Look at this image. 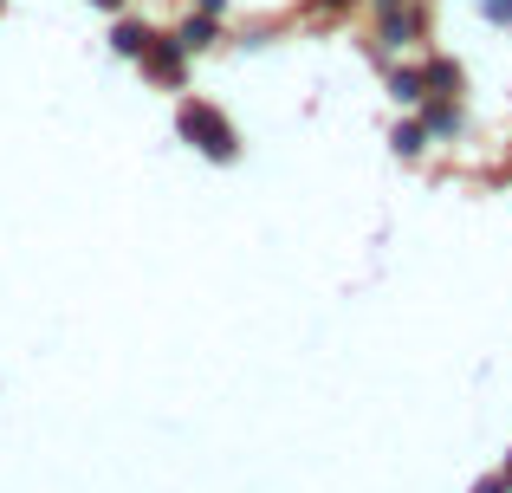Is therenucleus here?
Segmentation results:
<instances>
[{
	"label": "nucleus",
	"mask_w": 512,
	"mask_h": 493,
	"mask_svg": "<svg viewBox=\"0 0 512 493\" xmlns=\"http://www.w3.org/2000/svg\"><path fill=\"white\" fill-rule=\"evenodd\" d=\"M175 124H182V137H188V143H201V150H208L214 163H227V156L240 150L234 124H227V117L214 111V104H182V117H175Z\"/></svg>",
	"instance_id": "nucleus-1"
},
{
	"label": "nucleus",
	"mask_w": 512,
	"mask_h": 493,
	"mask_svg": "<svg viewBox=\"0 0 512 493\" xmlns=\"http://www.w3.org/2000/svg\"><path fill=\"white\" fill-rule=\"evenodd\" d=\"M143 65H150L163 85H175V78H182V39H156V33H150V46H143Z\"/></svg>",
	"instance_id": "nucleus-2"
},
{
	"label": "nucleus",
	"mask_w": 512,
	"mask_h": 493,
	"mask_svg": "<svg viewBox=\"0 0 512 493\" xmlns=\"http://www.w3.org/2000/svg\"><path fill=\"white\" fill-rule=\"evenodd\" d=\"M389 98H396V104H422L428 98V78L422 72H396V78H389Z\"/></svg>",
	"instance_id": "nucleus-3"
},
{
	"label": "nucleus",
	"mask_w": 512,
	"mask_h": 493,
	"mask_svg": "<svg viewBox=\"0 0 512 493\" xmlns=\"http://www.w3.org/2000/svg\"><path fill=\"white\" fill-rule=\"evenodd\" d=\"M415 26H422V20H415V13H383V39H389V46H409V39H415Z\"/></svg>",
	"instance_id": "nucleus-4"
},
{
	"label": "nucleus",
	"mask_w": 512,
	"mask_h": 493,
	"mask_svg": "<svg viewBox=\"0 0 512 493\" xmlns=\"http://www.w3.org/2000/svg\"><path fill=\"white\" fill-rule=\"evenodd\" d=\"M111 46L124 52V59H143V46H150V26H117V33H111Z\"/></svg>",
	"instance_id": "nucleus-5"
},
{
	"label": "nucleus",
	"mask_w": 512,
	"mask_h": 493,
	"mask_svg": "<svg viewBox=\"0 0 512 493\" xmlns=\"http://www.w3.org/2000/svg\"><path fill=\"white\" fill-rule=\"evenodd\" d=\"M422 78H428V85H441V91H461V65H454V59L422 65Z\"/></svg>",
	"instance_id": "nucleus-6"
},
{
	"label": "nucleus",
	"mask_w": 512,
	"mask_h": 493,
	"mask_svg": "<svg viewBox=\"0 0 512 493\" xmlns=\"http://www.w3.org/2000/svg\"><path fill=\"white\" fill-rule=\"evenodd\" d=\"M175 39H182V52L208 46V39H214V20H208V13H201V20H188V26H182V33H175Z\"/></svg>",
	"instance_id": "nucleus-7"
},
{
	"label": "nucleus",
	"mask_w": 512,
	"mask_h": 493,
	"mask_svg": "<svg viewBox=\"0 0 512 493\" xmlns=\"http://www.w3.org/2000/svg\"><path fill=\"white\" fill-rule=\"evenodd\" d=\"M422 130H435V137H448V130H461V111H454V104H435Z\"/></svg>",
	"instance_id": "nucleus-8"
},
{
	"label": "nucleus",
	"mask_w": 512,
	"mask_h": 493,
	"mask_svg": "<svg viewBox=\"0 0 512 493\" xmlns=\"http://www.w3.org/2000/svg\"><path fill=\"white\" fill-rule=\"evenodd\" d=\"M422 143H428V130H422V124H402V130H396V150H402V156H415Z\"/></svg>",
	"instance_id": "nucleus-9"
},
{
	"label": "nucleus",
	"mask_w": 512,
	"mask_h": 493,
	"mask_svg": "<svg viewBox=\"0 0 512 493\" xmlns=\"http://www.w3.org/2000/svg\"><path fill=\"white\" fill-rule=\"evenodd\" d=\"M487 7V20H512V0H480Z\"/></svg>",
	"instance_id": "nucleus-10"
},
{
	"label": "nucleus",
	"mask_w": 512,
	"mask_h": 493,
	"mask_svg": "<svg viewBox=\"0 0 512 493\" xmlns=\"http://www.w3.org/2000/svg\"><path fill=\"white\" fill-rule=\"evenodd\" d=\"M227 7V0H201V13H208V20H214V13H221Z\"/></svg>",
	"instance_id": "nucleus-11"
},
{
	"label": "nucleus",
	"mask_w": 512,
	"mask_h": 493,
	"mask_svg": "<svg viewBox=\"0 0 512 493\" xmlns=\"http://www.w3.org/2000/svg\"><path fill=\"white\" fill-rule=\"evenodd\" d=\"M376 7H383V13H396V7H402V0H376Z\"/></svg>",
	"instance_id": "nucleus-12"
},
{
	"label": "nucleus",
	"mask_w": 512,
	"mask_h": 493,
	"mask_svg": "<svg viewBox=\"0 0 512 493\" xmlns=\"http://www.w3.org/2000/svg\"><path fill=\"white\" fill-rule=\"evenodd\" d=\"M91 7H124V0H91Z\"/></svg>",
	"instance_id": "nucleus-13"
},
{
	"label": "nucleus",
	"mask_w": 512,
	"mask_h": 493,
	"mask_svg": "<svg viewBox=\"0 0 512 493\" xmlns=\"http://www.w3.org/2000/svg\"><path fill=\"white\" fill-rule=\"evenodd\" d=\"M325 7H350V0H325Z\"/></svg>",
	"instance_id": "nucleus-14"
},
{
	"label": "nucleus",
	"mask_w": 512,
	"mask_h": 493,
	"mask_svg": "<svg viewBox=\"0 0 512 493\" xmlns=\"http://www.w3.org/2000/svg\"><path fill=\"white\" fill-rule=\"evenodd\" d=\"M506 481H512V468H506Z\"/></svg>",
	"instance_id": "nucleus-15"
}]
</instances>
